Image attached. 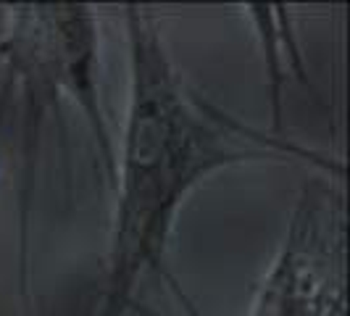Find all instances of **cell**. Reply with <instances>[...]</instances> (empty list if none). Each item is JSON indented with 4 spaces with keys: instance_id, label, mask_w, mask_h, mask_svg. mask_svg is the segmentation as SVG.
Here are the masks:
<instances>
[{
    "instance_id": "1",
    "label": "cell",
    "mask_w": 350,
    "mask_h": 316,
    "mask_svg": "<svg viewBox=\"0 0 350 316\" xmlns=\"http://www.w3.org/2000/svg\"><path fill=\"white\" fill-rule=\"evenodd\" d=\"M135 92L124 161L122 206L113 246V277L103 316L122 314L135 277L158 266L179 198L195 179L229 156L221 137L185 101L156 32L132 16Z\"/></svg>"
},
{
    "instance_id": "2",
    "label": "cell",
    "mask_w": 350,
    "mask_h": 316,
    "mask_svg": "<svg viewBox=\"0 0 350 316\" xmlns=\"http://www.w3.org/2000/svg\"><path fill=\"white\" fill-rule=\"evenodd\" d=\"M306 266L308 259L290 243L266 282L253 316H332V311H340V303L332 306V295L324 290L314 269Z\"/></svg>"
}]
</instances>
